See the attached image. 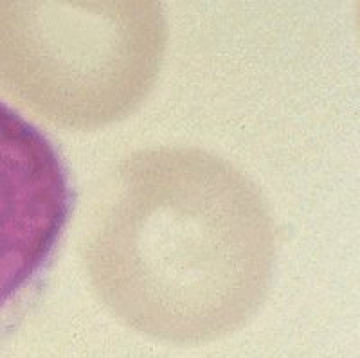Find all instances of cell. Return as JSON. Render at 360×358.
<instances>
[{
  "mask_svg": "<svg viewBox=\"0 0 360 358\" xmlns=\"http://www.w3.org/2000/svg\"><path fill=\"white\" fill-rule=\"evenodd\" d=\"M90 283L124 324L173 344L242 328L274 264L263 196L233 164L197 148L121 162L85 241Z\"/></svg>",
  "mask_w": 360,
  "mask_h": 358,
  "instance_id": "6da1fadb",
  "label": "cell"
},
{
  "mask_svg": "<svg viewBox=\"0 0 360 358\" xmlns=\"http://www.w3.org/2000/svg\"><path fill=\"white\" fill-rule=\"evenodd\" d=\"M166 40L159 2H0V87L58 127L94 130L146 98Z\"/></svg>",
  "mask_w": 360,
  "mask_h": 358,
  "instance_id": "7a4b0ae2",
  "label": "cell"
},
{
  "mask_svg": "<svg viewBox=\"0 0 360 358\" xmlns=\"http://www.w3.org/2000/svg\"><path fill=\"white\" fill-rule=\"evenodd\" d=\"M70 209L56 148L0 99V337L49 269Z\"/></svg>",
  "mask_w": 360,
  "mask_h": 358,
  "instance_id": "3957f363",
  "label": "cell"
}]
</instances>
